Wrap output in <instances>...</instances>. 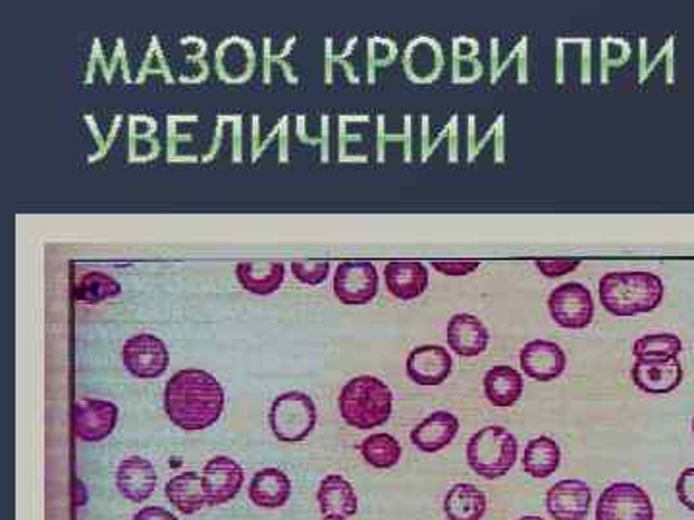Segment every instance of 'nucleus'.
<instances>
[{
  "label": "nucleus",
  "instance_id": "34",
  "mask_svg": "<svg viewBox=\"0 0 694 520\" xmlns=\"http://www.w3.org/2000/svg\"><path fill=\"white\" fill-rule=\"evenodd\" d=\"M134 520H178V517L163 507L153 506L144 507L139 513L134 514Z\"/></svg>",
  "mask_w": 694,
  "mask_h": 520
},
{
  "label": "nucleus",
  "instance_id": "18",
  "mask_svg": "<svg viewBox=\"0 0 694 520\" xmlns=\"http://www.w3.org/2000/svg\"><path fill=\"white\" fill-rule=\"evenodd\" d=\"M157 471L144 457L124 459L116 472V488L131 503H144L157 488Z\"/></svg>",
  "mask_w": 694,
  "mask_h": 520
},
{
  "label": "nucleus",
  "instance_id": "20",
  "mask_svg": "<svg viewBox=\"0 0 694 520\" xmlns=\"http://www.w3.org/2000/svg\"><path fill=\"white\" fill-rule=\"evenodd\" d=\"M292 496V480L280 469H263L251 478L250 499L261 509H280Z\"/></svg>",
  "mask_w": 694,
  "mask_h": 520
},
{
  "label": "nucleus",
  "instance_id": "21",
  "mask_svg": "<svg viewBox=\"0 0 694 520\" xmlns=\"http://www.w3.org/2000/svg\"><path fill=\"white\" fill-rule=\"evenodd\" d=\"M482 385H485V395H487L490 405L498 406V409H509L521 400L525 380H522L521 372L514 366L500 364V366H495L485 374Z\"/></svg>",
  "mask_w": 694,
  "mask_h": 520
},
{
  "label": "nucleus",
  "instance_id": "8",
  "mask_svg": "<svg viewBox=\"0 0 694 520\" xmlns=\"http://www.w3.org/2000/svg\"><path fill=\"white\" fill-rule=\"evenodd\" d=\"M379 271L371 261H344L334 274V295L348 307L369 305L379 293Z\"/></svg>",
  "mask_w": 694,
  "mask_h": 520
},
{
  "label": "nucleus",
  "instance_id": "31",
  "mask_svg": "<svg viewBox=\"0 0 694 520\" xmlns=\"http://www.w3.org/2000/svg\"><path fill=\"white\" fill-rule=\"evenodd\" d=\"M535 266L540 274H545L546 278H561L577 271L580 261L579 258H540V261H535Z\"/></svg>",
  "mask_w": 694,
  "mask_h": 520
},
{
  "label": "nucleus",
  "instance_id": "19",
  "mask_svg": "<svg viewBox=\"0 0 694 520\" xmlns=\"http://www.w3.org/2000/svg\"><path fill=\"white\" fill-rule=\"evenodd\" d=\"M459 432V419L448 411L429 414L411 432V443L422 453H438L448 448Z\"/></svg>",
  "mask_w": 694,
  "mask_h": 520
},
{
  "label": "nucleus",
  "instance_id": "9",
  "mask_svg": "<svg viewBox=\"0 0 694 520\" xmlns=\"http://www.w3.org/2000/svg\"><path fill=\"white\" fill-rule=\"evenodd\" d=\"M123 363L136 379H160L170 366V353L166 343L157 335H131L128 342L124 343Z\"/></svg>",
  "mask_w": 694,
  "mask_h": 520
},
{
  "label": "nucleus",
  "instance_id": "24",
  "mask_svg": "<svg viewBox=\"0 0 694 520\" xmlns=\"http://www.w3.org/2000/svg\"><path fill=\"white\" fill-rule=\"evenodd\" d=\"M166 499L182 514H195L207 506V496L203 490V480L197 472H182L166 484Z\"/></svg>",
  "mask_w": 694,
  "mask_h": 520
},
{
  "label": "nucleus",
  "instance_id": "27",
  "mask_svg": "<svg viewBox=\"0 0 694 520\" xmlns=\"http://www.w3.org/2000/svg\"><path fill=\"white\" fill-rule=\"evenodd\" d=\"M120 284L105 272H79L74 278V300L87 305H99L102 301L118 297Z\"/></svg>",
  "mask_w": 694,
  "mask_h": 520
},
{
  "label": "nucleus",
  "instance_id": "16",
  "mask_svg": "<svg viewBox=\"0 0 694 520\" xmlns=\"http://www.w3.org/2000/svg\"><path fill=\"white\" fill-rule=\"evenodd\" d=\"M446 340H448V347L456 355L471 359V356L482 355L487 351L490 334H488L485 322L479 321L477 316L459 313L453 314L451 321L448 322Z\"/></svg>",
  "mask_w": 694,
  "mask_h": 520
},
{
  "label": "nucleus",
  "instance_id": "12",
  "mask_svg": "<svg viewBox=\"0 0 694 520\" xmlns=\"http://www.w3.org/2000/svg\"><path fill=\"white\" fill-rule=\"evenodd\" d=\"M631 379L641 392L666 395L683 382V366L680 359H637L631 369Z\"/></svg>",
  "mask_w": 694,
  "mask_h": 520
},
{
  "label": "nucleus",
  "instance_id": "7",
  "mask_svg": "<svg viewBox=\"0 0 694 520\" xmlns=\"http://www.w3.org/2000/svg\"><path fill=\"white\" fill-rule=\"evenodd\" d=\"M596 520H654V506L641 485L617 482L602 492Z\"/></svg>",
  "mask_w": 694,
  "mask_h": 520
},
{
  "label": "nucleus",
  "instance_id": "29",
  "mask_svg": "<svg viewBox=\"0 0 694 520\" xmlns=\"http://www.w3.org/2000/svg\"><path fill=\"white\" fill-rule=\"evenodd\" d=\"M683 342L675 334H651L638 337L633 345L635 359H680Z\"/></svg>",
  "mask_w": 694,
  "mask_h": 520
},
{
  "label": "nucleus",
  "instance_id": "3",
  "mask_svg": "<svg viewBox=\"0 0 694 520\" xmlns=\"http://www.w3.org/2000/svg\"><path fill=\"white\" fill-rule=\"evenodd\" d=\"M340 414L345 424L358 430L384 426L392 416L394 393L377 376H358L340 392Z\"/></svg>",
  "mask_w": 694,
  "mask_h": 520
},
{
  "label": "nucleus",
  "instance_id": "37",
  "mask_svg": "<svg viewBox=\"0 0 694 520\" xmlns=\"http://www.w3.org/2000/svg\"><path fill=\"white\" fill-rule=\"evenodd\" d=\"M693 432H694V419H693Z\"/></svg>",
  "mask_w": 694,
  "mask_h": 520
},
{
  "label": "nucleus",
  "instance_id": "11",
  "mask_svg": "<svg viewBox=\"0 0 694 520\" xmlns=\"http://www.w3.org/2000/svg\"><path fill=\"white\" fill-rule=\"evenodd\" d=\"M208 507H218L236 498L245 482V472L226 455L213 457L201 474Z\"/></svg>",
  "mask_w": 694,
  "mask_h": 520
},
{
  "label": "nucleus",
  "instance_id": "22",
  "mask_svg": "<svg viewBox=\"0 0 694 520\" xmlns=\"http://www.w3.org/2000/svg\"><path fill=\"white\" fill-rule=\"evenodd\" d=\"M237 282L242 284L244 290L253 293V295H273L274 292H278L280 285L284 284L286 278V268L284 264L274 263H242L237 264L236 268Z\"/></svg>",
  "mask_w": 694,
  "mask_h": 520
},
{
  "label": "nucleus",
  "instance_id": "6",
  "mask_svg": "<svg viewBox=\"0 0 694 520\" xmlns=\"http://www.w3.org/2000/svg\"><path fill=\"white\" fill-rule=\"evenodd\" d=\"M548 313L559 328L585 330L595 318V300L587 285L566 282L548 295Z\"/></svg>",
  "mask_w": 694,
  "mask_h": 520
},
{
  "label": "nucleus",
  "instance_id": "36",
  "mask_svg": "<svg viewBox=\"0 0 694 520\" xmlns=\"http://www.w3.org/2000/svg\"><path fill=\"white\" fill-rule=\"evenodd\" d=\"M519 520H545L543 517H535V514H529V517H521Z\"/></svg>",
  "mask_w": 694,
  "mask_h": 520
},
{
  "label": "nucleus",
  "instance_id": "2",
  "mask_svg": "<svg viewBox=\"0 0 694 520\" xmlns=\"http://www.w3.org/2000/svg\"><path fill=\"white\" fill-rule=\"evenodd\" d=\"M664 295V279L654 272H608L598 282L602 307L619 318L656 311L662 305Z\"/></svg>",
  "mask_w": 694,
  "mask_h": 520
},
{
  "label": "nucleus",
  "instance_id": "30",
  "mask_svg": "<svg viewBox=\"0 0 694 520\" xmlns=\"http://www.w3.org/2000/svg\"><path fill=\"white\" fill-rule=\"evenodd\" d=\"M292 272L301 284L321 285L329 278L330 263L329 261H295L292 263Z\"/></svg>",
  "mask_w": 694,
  "mask_h": 520
},
{
  "label": "nucleus",
  "instance_id": "26",
  "mask_svg": "<svg viewBox=\"0 0 694 520\" xmlns=\"http://www.w3.org/2000/svg\"><path fill=\"white\" fill-rule=\"evenodd\" d=\"M561 463V450L556 440L548 435H538L530 440L522 455V471L532 478H548L558 471Z\"/></svg>",
  "mask_w": 694,
  "mask_h": 520
},
{
  "label": "nucleus",
  "instance_id": "17",
  "mask_svg": "<svg viewBox=\"0 0 694 520\" xmlns=\"http://www.w3.org/2000/svg\"><path fill=\"white\" fill-rule=\"evenodd\" d=\"M384 282L395 300L413 301L429 290V268L421 261H390L384 268Z\"/></svg>",
  "mask_w": 694,
  "mask_h": 520
},
{
  "label": "nucleus",
  "instance_id": "28",
  "mask_svg": "<svg viewBox=\"0 0 694 520\" xmlns=\"http://www.w3.org/2000/svg\"><path fill=\"white\" fill-rule=\"evenodd\" d=\"M401 443L392 434H371L361 443V455L374 469H392L400 463Z\"/></svg>",
  "mask_w": 694,
  "mask_h": 520
},
{
  "label": "nucleus",
  "instance_id": "10",
  "mask_svg": "<svg viewBox=\"0 0 694 520\" xmlns=\"http://www.w3.org/2000/svg\"><path fill=\"white\" fill-rule=\"evenodd\" d=\"M72 421L78 440L99 443L115 432L118 406L113 401L86 398L74 405Z\"/></svg>",
  "mask_w": 694,
  "mask_h": 520
},
{
  "label": "nucleus",
  "instance_id": "32",
  "mask_svg": "<svg viewBox=\"0 0 694 520\" xmlns=\"http://www.w3.org/2000/svg\"><path fill=\"white\" fill-rule=\"evenodd\" d=\"M479 261H432V268L438 274L459 278V276H469L479 268Z\"/></svg>",
  "mask_w": 694,
  "mask_h": 520
},
{
  "label": "nucleus",
  "instance_id": "25",
  "mask_svg": "<svg viewBox=\"0 0 694 520\" xmlns=\"http://www.w3.org/2000/svg\"><path fill=\"white\" fill-rule=\"evenodd\" d=\"M487 507V496L475 484H456L446 493L444 513L448 520H482Z\"/></svg>",
  "mask_w": 694,
  "mask_h": 520
},
{
  "label": "nucleus",
  "instance_id": "1",
  "mask_svg": "<svg viewBox=\"0 0 694 520\" xmlns=\"http://www.w3.org/2000/svg\"><path fill=\"white\" fill-rule=\"evenodd\" d=\"M224 403L221 382L201 369L176 372L165 387L166 416L186 432L207 430L221 421Z\"/></svg>",
  "mask_w": 694,
  "mask_h": 520
},
{
  "label": "nucleus",
  "instance_id": "5",
  "mask_svg": "<svg viewBox=\"0 0 694 520\" xmlns=\"http://www.w3.org/2000/svg\"><path fill=\"white\" fill-rule=\"evenodd\" d=\"M268 422L278 442H303L315 430V401L303 392L282 393L271 406Z\"/></svg>",
  "mask_w": 694,
  "mask_h": 520
},
{
  "label": "nucleus",
  "instance_id": "13",
  "mask_svg": "<svg viewBox=\"0 0 694 520\" xmlns=\"http://www.w3.org/2000/svg\"><path fill=\"white\" fill-rule=\"evenodd\" d=\"M593 503V490L583 480H561L546 493V509L554 520H585Z\"/></svg>",
  "mask_w": 694,
  "mask_h": 520
},
{
  "label": "nucleus",
  "instance_id": "35",
  "mask_svg": "<svg viewBox=\"0 0 694 520\" xmlns=\"http://www.w3.org/2000/svg\"><path fill=\"white\" fill-rule=\"evenodd\" d=\"M323 520H345V517H338V514H329V517H324Z\"/></svg>",
  "mask_w": 694,
  "mask_h": 520
},
{
  "label": "nucleus",
  "instance_id": "15",
  "mask_svg": "<svg viewBox=\"0 0 694 520\" xmlns=\"http://www.w3.org/2000/svg\"><path fill=\"white\" fill-rule=\"evenodd\" d=\"M405 371L417 385H440L450 379L453 371L450 351L442 345H421L411 351L405 361Z\"/></svg>",
  "mask_w": 694,
  "mask_h": 520
},
{
  "label": "nucleus",
  "instance_id": "23",
  "mask_svg": "<svg viewBox=\"0 0 694 520\" xmlns=\"http://www.w3.org/2000/svg\"><path fill=\"white\" fill-rule=\"evenodd\" d=\"M319 506L324 517L329 514H338V517H353L358 513L359 501L358 493L353 490V485L340 474H329L321 482L319 493Z\"/></svg>",
  "mask_w": 694,
  "mask_h": 520
},
{
  "label": "nucleus",
  "instance_id": "14",
  "mask_svg": "<svg viewBox=\"0 0 694 520\" xmlns=\"http://www.w3.org/2000/svg\"><path fill=\"white\" fill-rule=\"evenodd\" d=\"M519 364L525 376L537 382H554L566 371L567 355L558 343L535 340L522 347Z\"/></svg>",
  "mask_w": 694,
  "mask_h": 520
},
{
  "label": "nucleus",
  "instance_id": "4",
  "mask_svg": "<svg viewBox=\"0 0 694 520\" xmlns=\"http://www.w3.org/2000/svg\"><path fill=\"white\" fill-rule=\"evenodd\" d=\"M517 451L519 443L508 428L485 426L467 443V463L479 477L495 480L514 469Z\"/></svg>",
  "mask_w": 694,
  "mask_h": 520
},
{
  "label": "nucleus",
  "instance_id": "33",
  "mask_svg": "<svg viewBox=\"0 0 694 520\" xmlns=\"http://www.w3.org/2000/svg\"><path fill=\"white\" fill-rule=\"evenodd\" d=\"M675 492H677L681 506L687 507L688 511H694V467L681 472Z\"/></svg>",
  "mask_w": 694,
  "mask_h": 520
}]
</instances>
